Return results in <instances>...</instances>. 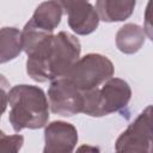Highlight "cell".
<instances>
[{
  "mask_svg": "<svg viewBox=\"0 0 153 153\" xmlns=\"http://www.w3.org/2000/svg\"><path fill=\"white\" fill-rule=\"evenodd\" d=\"M82 112L92 117H102L124 109L130 98L129 84L120 78H109L102 87L82 91Z\"/></svg>",
  "mask_w": 153,
  "mask_h": 153,
  "instance_id": "cell-3",
  "label": "cell"
},
{
  "mask_svg": "<svg viewBox=\"0 0 153 153\" xmlns=\"http://www.w3.org/2000/svg\"><path fill=\"white\" fill-rule=\"evenodd\" d=\"M24 143V137L22 135H6L0 130V152H18Z\"/></svg>",
  "mask_w": 153,
  "mask_h": 153,
  "instance_id": "cell-13",
  "label": "cell"
},
{
  "mask_svg": "<svg viewBox=\"0 0 153 153\" xmlns=\"http://www.w3.org/2000/svg\"><path fill=\"white\" fill-rule=\"evenodd\" d=\"M79 39L65 31L50 35L38 42L26 55V73L38 82L63 76L80 57Z\"/></svg>",
  "mask_w": 153,
  "mask_h": 153,
  "instance_id": "cell-1",
  "label": "cell"
},
{
  "mask_svg": "<svg viewBox=\"0 0 153 153\" xmlns=\"http://www.w3.org/2000/svg\"><path fill=\"white\" fill-rule=\"evenodd\" d=\"M62 13L63 11L56 1L48 0L37 6L30 20L37 27L48 32H53L59 26L62 18Z\"/></svg>",
  "mask_w": 153,
  "mask_h": 153,
  "instance_id": "cell-11",
  "label": "cell"
},
{
  "mask_svg": "<svg viewBox=\"0 0 153 153\" xmlns=\"http://www.w3.org/2000/svg\"><path fill=\"white\" fill-rule=\"evenodd\" d=\"M8 91H10V81L0 74V117L5 112L6 106L8 104Z\"/></svg>",
  "mask_w": 153,
  "mask_h": 153,
  "instance_id": "cell-14",
  "label": "cell"
},
{
  "mask_svg": "<svg viewBox=\"0 0 153 153\" xmlns=\"http://www.w3.org/2000/svg\"><path fill=\"white\" fill-rule=\"evenodd\" d=\"M145 30L137 24L128 23L123 25L116 33V45L124 54H134L145 44Z\"/></svg>",
  "mask_w": 153,
  "mask_h": 153,
  "instance_id": "cell-10",
  "label": "cell"
},
{
  "mask_svg": "<svg viewBox=\"0 0 153 153\" xmlns=\"http://www.w3.org/2000/svg\"><path fill=\"white\" fill-rule=\"evenodd\" d=\"M114 75V65L104 55L87 54L79 57L63 75L80 91L99 87Z\"/></svg>",
  "mask_w": 153,
  "mask_h": 153,
  "instance_id": "cell-4",
  "label": "cell"
},
{
  "mask_svg": "<svg viewBox=\"0 0 153 153\" xmlns=\"http://www.w3.org/2000/svg\"><path fill=\"white\" fill-rule=\"evenodd\" d=\"M48 99L49 108L53 114L71 117L82 112V91L65 76L51 80L48 90Z\"/></svg>",
  "mask_w": 153,
  "mask_h": 153,
  "instance_id": "cell-5",
  "label": "cell"
},
{
  "mask_svg": "<svg viewBox=\"0 0 153 153\" xmlns=\"http://www.w3.org/2000/svg\"><path fill=\"white\" fill-rule=\"evenodd\" d=\"M66 14L69 27L76 35H90L98 27L99 17L94 7L88 2H84L73 7Z\"/></svg>",
  "mask_w": 153,
  "mask_h": 153,
  "instance_id": "cell-8",
  "label": "cell"
},
{
  "mask_svg": "<svg viewBox=\"0 0 153 153\" xmlns=\"http://www.w3.org/2000/svg\"><path fill=\"white\" fill-rule=\"evenodd\" d=\"M135 4L136 0H97L94 10L104 22H122L131 16Z\"/></svg>",
  "mask_w": 153,
  "mask_h": 153,
  "instance_id": "cell-9",
  "label": "cell"
},
{
  "mask_svg": "<svg viewBox=\"0 0 153 153\" xmlns=\"http://www.w3.org/2000/svg\"><path fill=\"white\" fill-rule=\"evenodd\" d=\"M44 153H69L78 143L76 128L63 121H54L44 130Z\"/></svg>",
  "mask_w": 153,
  "mask_h": 153,
  "instance_id": "cell-7",
  "label": "cell"
},
{
  "mask_svg": "<svg viewBox=\"0 0 153 153\" xmlns=\"http://www.w3.org/2000/svg\"><path fill=\"white\" fill-rule=\"evenodd\" d=\"M8 121L14 131L38 129L49 120V103L44 91L35 85H16L8 91Z\"/></svg>",
  "mask_w": 153,
  "mask_h": 153,
  "instance_id": "cell-2",
  "label": "cell"
},
{
  "mask_svg": "<svg viewBox=\"0 0 153 153\" xmlns=\"http://www.w3.org/2000/svg\"><path fill=\"white\" fill-rule=\"evenodd\" d=\"M54 1H56V2L61 6L62 11H65L66 13H67L69 10H72L73 7L80 5V4L88 2V0H54Z\"/></svg>",
  "mask_w": 153,
  "mask_h": 153,
  "instance_id": "cell-15",
  "label": "cell"
},
{
  "mask_svg": "<svg viewBox=\"0 0 153 153\" xmlns=\"http://www.w3.org/2000/svg\"><path fill=\"white\" fill-rule=\"evenodd\" d=\"M23 50L22 31L17 27L0 29V63L14 60Z\"/></svg>",
  "mask_w": 153,
  "mask_h": 153,
  "instance_id": "cell-12",
  "label": "cell"
},
{
  "mask_svg": "<svg viewBox=\"0 0 153 153\" xmlns=\"http://www.w3.org/2000/svg\"><path fill=\"white\" fill-rule=\"evenodd\" d=\"M152 146V105H148L115 143L117 152H151Z\"/></svg>",
  "mask_w": 153,
  "mask_h": 153,
  "instance_id": "cell-6",
  "label": "cell"
}]
</instances>
